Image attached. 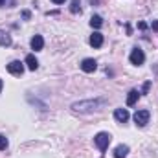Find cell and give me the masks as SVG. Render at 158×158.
<instances>
[{"label":"cell","instance_id":"obj_13","mask_svg":"<svg viewBox=\"0 0 158 158\" xmlns=\"http://www.w3.org/2000/svg\"><path fill=\"white\" fill-rule=\"evenodd\" d=\"M90 26H92V28H96V30H98V28H101V26H103L101 17H99V15H94V17L90 19Z\"/></svg>","mask_w":158,"mask_h":158},{"label":"cell","instance_id":"obj_12","mask_svg":"<svg viewBox=\"0 0 158 158\" xmlns=\"http://www.w3.org/2000/svg\"><path fill=\"white\" fill-rule=\"evenodd\" d=\"M0 46H11V37H9V33H6V31H2V30H0Z\"/></svg>","mask_w":158,"mask_h":158},{"label":"cell","instance_id":"obj_10","mask_svg":"<svg viewBox=\"0 0 158 158\" xmlns=\"http://www.w3.org/2000/svg\"><path fill=\"white\" fill-rule=\"evenodd\" d=\"M127 155H129V147H127V145H123V143L118 145V147L114 149V158H125Z\"/></svg>","mask_w":158,"mask_h":158},{"label":"cell","instance_id":"obj_4","mask_svg":"<svg viewBox=\"0 0 158 158\" xmlns=\"http://www.w3.org/2000/svg\"><path fill=\"white\" fill-rule=\"evenodd\" d=\"M7 72L13 74V76H22V72H24V63H20V61H11V63L7 64Z\"/></svg>","mask_w":158,"mask_h":158},{"label":"cell","instance_id":"obj_9","mask_svg":"<svg viewBox=\"0 0 158 158\" xmlns=\"http://www.w3.org/2000/svg\"><path fill=\"white\" fill-rule=\"evenodd\" d=\"M31 50H35V52H40L42 50V46H44V39H42V35H35L33 39H31Z\"/></svg>","mask_w":158,"mask_h":158},{"label":"cell","instance_id":"obj_22","mask_svg":"<svg viewBox=\"0 0 158 158\" xmlns=\"http://www.w3.org/2000/svg\"><path fill=\"white\" fill-rule=\"evenodd\" d=\"M4 4H6V0H0V7H2V6H4Z\"/></svg>","mask_w":158,"mask_h":158},{"label":"cell","instance_id":"obj_19","mask_svg":"<svg viewBox=\"0 0 158 158\" xmlns=\"http://www.w3.org/2000/svg\"><path fill=\"white\" fill-rule=\"evenodd\" d=\"M153 30H156V31H158V22H156V20L153 22Z\"/></svg>","mask_w":158,"mask_h":158},{"label":"cell","instance_id":"obj_6","mask_svg":"<svg viewBox=\"0 0 158 158\" xmlns=\"http://www.w3.org/2000/svg\"><path fill=\"white\" fill-rule=\"evenodd\" d=\"M114 118H116V121H119V123H125V121L129 119V110H127V109H116V110H114Z\"/></svg>","mask_w":158,"mask_h":158},{"label":"cell","instance_id":"obj_15","mask_svg":"<svg viewBox=\"0 0 158 158\" xmlns=\"http://www.w3.org/2000/svg\"><path fill=\"white\" fill-rule=\"evenodd\" d=\"M6 147H7V138H6V136H2V134H0V151H4V149H6Z\"/></svg>","mask_w":158,"mask_h":158},{"label":"cell","instance_id":"obj_5","mask_svg":"<svg viewBox=\"0 0 158 158\" xmlns=\"http://www.w3.org/2000/svg\"><path fill=\"white\" fill-rule=\"evenodd\" d=\"M96 68H98V63H96L94 59H90V57H88V59H83V63H81V70H83V72L92 74Z\"/></svg>","mask_w":158,"mask_h":158},{"label":"cell","instance_id":"obj_20","mask_svg":"<svg viewBox=\"0 0 158 158\" xmlns=\"http://www.w3.org/2000/svg\"><path fill=\"white\" fill-rule=\"evenodd\" d=\"M53 4H64V0H52Z\"/></svg>","mask_w":158,"mask_h":158},{"label":"cell","instance_id":"obj_7","mask_svg":"<svg viewBox=\"0 0 158 158\" xmlns=\"http://www.w3.org/2000/svg\"><path fill=\"white\" fill-rule=\"evenodd\" d=\"M26 66H28L31 72H35V70L39 68V61H37V57H35L33 53H30V55L26 57Z\"/></svg>","mask_w":158,"mask_h":158},{"label":"cell","instance_id":"obj_3","mask_svg":"<svg viewBox=\"0 0 158 158\" xmlns=\"http://www.w3.org/2000/svg\"><path fill=\"white\" fill-rule=\"evenodd\" d=\"M134 121H136L138 127H145V125L149 123V110H136Z\"/></svg>","mask_w":158,"mask_h":158},{"label":"cell","instance_id":"obj_11","mask_svg":"<svg viewBox=\"0 0 158 158\" xmlns=\"http://www.w3.org/2000/svg\"><path fill=\"white\" fill-rule=\"evenodd\" d=\"M138 98H140V92H138V90H131V92H129V96H127V105H129V107H132V105L138 101Z\"/></svg>","mask_w":158,"mask_h":158},{"label":"cell","instance_id":"obj_16","mask_svg":"<svg viewBox=\"0 0 158 158\" xmlns=\"http://www.w3.org/2000/svg\"><path fill=\"white\" fill-rule=\"evenodd\" d=\"M149 86H151V83H145V85H143V88H142V92H140V94H147V90H149Z\"/></svg>","mask_w":158,"mask_h":158},{"label":"cell","instance_id":"obj_21","mask_svg":"<svg viewBox=\"0 0 158 158\" xmlns=\"http://www.w3.org/2000/svg\"><path fill=\"white\" fill-rule=\"evenodd\" d=\"M2 86H4V83H2V79H0V92H2Z\"/></svg>","mask_w":158,"mask_h":158},{"label":"cell","instance_id":"obj_8","mask_svg":"<svg viewBox=\"0 0 158 158\" xmlns=\"http://www.w3.org/2000/svg\"><path fill=\"white\" fill-rule=\"evenodd\" d=\"M103 44V35L99 33V31H94L92 35H90V46H94V48H99Z\"/></svg>","mask_w":158,"mask_h":158},{"label":"cell","instance_id":"obj_1","mask_svg":"<svg viewBox=\"0 0 158 158\" xmlns=\"http://www.w3.org/2000/svg\"><path fill=\"white\" fill-rule=\"evenodd\" d=\"M110 134L109 132H98L96 134V138H94V143H96V147L101 151V153H105L107 151V147H109V143H110Z\"/></svg>","mask_w":158,"mask_h":158},{"label":"cell","instance_id":"obj_14","mask_svg":"<svg viewBox=\"0 0 158 158\" xmlns=\"http://www.w3.org/2000/svg\"><path fill=\"white\" fill-rule=\"evenodd\" d=\"M70 11H72V13H81V2H79V0H72Z\"/></svg>","mask_w":158,"mask_h":158},{"label":"cell","instance_id":"obj_17","mask_svg":"<svg viewBox=\"0 0 158 158\" xmlns=\"http://www.w3.org/2000/svg\"><path fill=\"white\" fill-rule=\"evenodd\" d=\"M22 17H24V19H30V17H31V13H30V11H22Z\"/></svg>","mask_w":158,"mask_h":158},{"label":"cell","instance_id":"obj_18","mask_svg":"<svg viewBox=\"0 0 158 158\" xmlns=\"http://www.w3.org/2000/svg\"><path fill=\"white\" fill-rule=\"evenodd\" d=\"M138 28H140V30H145V28H147V24H145V22H140V24H138Z\"/></svg>","mask_w":158,"mask_h":158},{"label":"cell","instance_id":"obj_2","mask_svg":"<svg viewBox=\"0 0 158 158\" xmlns=\"http://www.w3.org/2000/svg\"><path fill=\"white\" fill-rule=\"evenodd\" d=\"M129 61H131L132 64L140 66V64H143V61H145V53H143L140 48H136V50H132V52H131V57H129Z\"/></svg>","mask_w":158,"mask_h":158}]
</instances>
